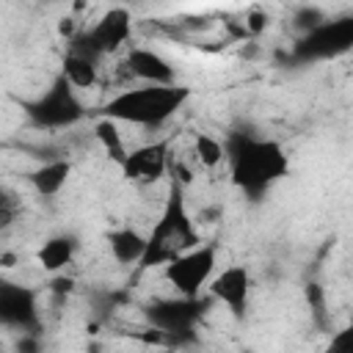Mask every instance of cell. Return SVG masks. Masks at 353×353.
Wrapping results in <instances>:
<instances>
[{"mask_svg":"<svg viewBox=\"0 0 353 353\" xmlns=\"http://www.w3.org/2000/svg\"><path fill=\"white\" fill-rule=\"evenodd\" d=\"M223 149H226V165L232 182L254 201L290 174V157L284 146L273 138L232 132L223 141Z\"/></svg>","mask_w":353,"mask_h":353,"instance_id":"6da1fadb","label":"cell"},{"mask_svg":"<svg viewBox=\"0 0 353 353\" xmlns=\"http://www.w3.org/2000/svg\"><path fill=\"white\" fill-rule=\"evenodd\" d=\"M190 99V88L176 83V85H141L132 83L127 88H119L113 97H108L97 116L119 121V124H132V127H163L168 119H174Z\"/></svg>","mask_w":353,"mask_h":353,"instance_id":"7a4b0ae2","label":"cell"},{"mask_svg":"<svg viewBox=\"0 0 353 353\" xmlns=\"http://www.w3.org/2000/svg\"><path fill=\"white\" fill-rule=\"evenodd\" d=\"M199 226L188 210V199H185V188L179 182L171 179L163 210L154 221V226L146 232V251L138 268L149 270V268H163L168 259H174L176 254L199 245Z\"/></svg>","mask_w":353,"mask_h":353,"instance_id":"3957f363","label":"cell"},{"mask_svg":"<svg viewBox=\"0 0 353 353\" xmlns=\"http://www.w3.org/2000/svg\"><path fill=\"white\" fill-rule=\"evenodd\" d=\"M218 270V245L199 243L163 265V281L179 298H201Z\"/></svg>","mask_w":353,"mask_h":353,"instance_id":"277c9868","label":"cell"},{"mask_svg":"<svg viewBox=\"0 0 353 353\" xmlns=\"http://www.w3.org/2000/svg\"><path fill=\"white\" fill-rule=\"evenodd\" d=\"M132 25H135V22H132L130 8H124V6H113V8L102 11L99 19H94L88 28L77 30L74 39H69V41H72L69 50L102 61L105 55H113L116 50L130 47Z\"/></svg>","mask_w":353,"mask_h":353,"instance_id":"5b68a950","label":"cell"},{"mask_svg":"<svg viewBox=\"0 0 353 353\" xmlns=\"http://www.w3.org/2000/svg\"><path fill=\"white\" fill-rule=\"evenodd\" d=\"M25 113L41 130H61L77 124L85 116V105L80 102L77 91L58 74L33 102H25Z\"/></svg>","mask_w":353,"mask_h":353,"instance_id":"8992f818","label":"cell"},{"mask_svg":"<svg viewBox=\"0 0 353 353\" xmlns=\"http://www.w3.org/2000/svg\"><path fill=\"white\" fill-rule=\"evenodd\" d=\"M201 314H204L201 298H179V295L154 298L143 309L146 325L154 328V331H160L165 339H176V336L190 334L199 325Z\"/></svg>","mask_w":353,"mask_h":353,"instance_id":"52a82bcc","label":"cell"},{"mask_svg":"<svg viewBox=\"0 0 353 353\" xmlns=\"http://www.w3.org/2000/svg\"><path fill=\"white\" fill-rule=\"evenodd\" d=\"M168 165H171V141L157 138V141L127 149V157L119 168L127 182L138 188H149V185H157L168 174Z\"/></svg>","mask_w":353,"mask_h":353,"instance_id":"ba28073f","label":"cell"},{"mask_svg":"<svg viewBox=\"0 0 353 353\" xmlns=\"http://www.w3.org/2000/svg\"><path fill=\"white\" fill-rule=\"evenodd\" d=\"M39 295L36 290L14 281L0 279V328H8L14 334L39 331Z\"/></svg>","mask_w":353,"mask_h":353,"instance_id":"9c48e42d","label":"cell"},{"mask_svg":"<svg viewBox=\"0 0 353 353\" xmlns=\"http://www.w3.org/2000/svg\"><path fill=\"white\" fill-rule=\"evenodd\" d=\"M353 44V19H325L314 30L303 33L301 41L295 44V55L303 61H317V58H334Z\"/></svg>","mask_w":353,"mask_h":353,"instance_id":"30bf717a","label":"cell"},{"mask_svg":"<svg viewBox=\"0 0 353 353\" xmlns=\"http://www.w3.org/2000/svg\"><path fill=\"white\" fill-rule=\"evenodd\" d=\"M251 270L245 265H229L223 270H215V276L207 284V292L215 303H221L234 320H243L248 314L251 303Z\"/></svg>","mask_w":353,"mask_h":353,"instance_id":"8fae6325","label":"cell"},{"mask_svg":"<svg viewBox=\"0 0 353 353\" xmlns=\"http://www.w3.org/2000/svg\"><path fill=\"white\" fill-rule=\"evenodd\" d=\"M121 69L141 85H176V66L163 52L146 44H130Z\"/></svg>","mask_w":353,"mask_h":353,"instance_id":"7c38bea8","label":"cell"},{"mask_svg":"<svg viewBox=\"0 0 353 353\" xmlns=\"http://www.w3.org/2000/svg\"><path fill=\"white\" fill-rule=\"evenodd\" d=\"M108 251L110 259L121 268H138L146 251V234L138 232L135 226H119L108 232Z\"/></svg>","mask_w":353,"mask_h":353,"instance_id":"4fadbf2b","label":"cell"},{"mask_svg":"<svg viewBox=\"0 0 353 353\" xmlns=\"http://www.w3.org/2000/svg\"><path fill=\"white\" fill-rule=\"evenodd\" d=\"M69 176H72V163L66 157H52V160H44L41 165H36L28 174V182L41 199H52L66 188Z\"/></svg>","mask_w":353,"mask_h":353,"instance_id":"5bb4252c","label":"cell"},{"mask_svg":"<svg viewBox=\"0 0 353 353\" xmlns=\"http://www.w3.org/2000/svg\"><path fill=\"white\" fill-rule=\"evenodd\" d=\"M77 256V240L72 234H52L47 237L39 251H36V262L44 273L55 276V273H63Z\"/></svg>","mask_w":353,"mask_h":353,"instance_id":"9a60e30c","label":"cell"},{"mask_svg":"<svg viewBox=\"0 0 353 353\" xmlns=\"http://www.w3.org/2000/svg\"><path fill=\"white\" fill-rule=\"evenodd\" d=\"M74 91H88V88H97L102 74H99V61L97 58H88V55H80V52H66L63 61H61V72H58Z\"/></svg>","mask_w":353,"mask_h":353,"instance_id":"2e32d148","label":"cell"},{"mask_svg":"<svg viewBox=\"0 0 353 353\" xmlns=\"http://www.w3.org/2000/svg\"><path fill=\"white\" fill-rule=\"evenodd\" d=\"M91 130H94V141L99 143V149H102L116 165H121L124 157H127V143H124V135H121L119 121H110V119L97 116V121H94Z\"/></svg>","mask_w":353,"mask_h":353,"instance_id":"e0dca14e","label":"cell"},{"mask_svg":"<svg viewBox=\"0 0 353 353\" xmlns=\"http://www.w3.org/2000/svg\"><path fill=\"white\" fill-rule=\"evenodd\" d=\"M193 157L199 160V165L204 168H218L226 163V149H223V141H218L215 135L210 132H196L193 138Z\"/></svg>","mask_w":353,"mask_h":353,"instance_id":"ac0fdd59","label":"cell"},{"mask_svg":"<svg viewBox=\"0 0 353 353\" xmlns=\"http://www.w3.org/2000/svg\"><path fill=\"white\" fill-rule=\"evenodd\" d=\"M328 17H325V11L320 8V6H301L298 11H295V17H292V22H295V28L301 30V36L303 33H309V30H314L317 25H323Z\"/></svg>","mask_w":353,"mask_h":353,"instance_id":"d6986e66","label":"cell"},{"mask_svg":"<svg viewBox=\"0 0 353 353\" xmlns=\"http://www.w3.org/2000/svg\"><path fill=\"white\" fill-rule=\"evenodd\" d=\"M323 353H353V328H339L331 334V342L325 345Z\"/></svg>","mask_w":353,"mask_h":353,"instance_id":"ffe728a7","label":"cell"},{"mask_svg":"<svg viewBox=\"0 0 353 353\" xmlns=\"http://www.w3.org/2000/svg\"><path fill=\"white\" fill-rule=\"evenodd\" d=\"M14 353H44V342H41L39 331L17 334V339H14Z\"/></svg>","mask_w":353,"mask_h":353,"instance_id":"44dd1931","label":"cell"},{"mask_svg":"<svg viewBox=\"0 0 353 353\" xmlns=\"http://www.w3.org/2000/svg\"><path fill=\"white\" fill-rule=\"evenodd\" d=\"M240 28L245 30V36H259V33L268 28V14H265L262 8H251V11L243 17Z\"/></svg>","mask_w":353,"mask_h":353,"instance_id":"7402d4cb","label":"cell"},{"mask_svg":"<svg viewBox=\"0 0 353 353\" xmlns=\"http://www.w3.org/2000/svg\"><path fill=\"white\" fill-rule=\"evenodd\" d=\"M152 353H176V350H174V347H154Z\"/></svg>","mask_w":353,"mask_h":353,"instance_id":"603a6c76","label":"cell"},{"mask_svg":"<svg viewBox=\"0 0 353 353\" xmlns=\"http://www.w3.org/2000/svg\"><path fill=\"white\" fill-rule=\"evenodd\" d=\"M85 353H105V350H97V347H91V350H85Z\"/></svg>","mask_w":353,"mask_h":353,"instance_id":"cb8c5ba5","label":"cell"}]
</instances>
